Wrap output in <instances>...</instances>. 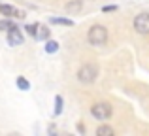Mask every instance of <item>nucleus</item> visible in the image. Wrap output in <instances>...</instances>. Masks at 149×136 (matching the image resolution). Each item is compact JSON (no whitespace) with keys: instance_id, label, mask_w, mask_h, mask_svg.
<instances>
[{"instance_id":"nucleus-15","label":"nucleus","mask_w":149,"mask_h":136,"mask_svg":"<svg viewBox=\"0 0 149 136\" xmlns=\"http://www.w3.org/2000/svg\"><path fill=\"white\" fill-rule=\"evenodd\" d=\"M15 27H17V25L11 23V21H0V30H6V32H8V30L15 29Z\"/></svg>"},{"instance_id":"nucleus-8","label":"nucleus","mask_w":149,"mask_h":136,"mask_svg":"<svg viewBox=\"0 0 149 136\" xmlns=\"http://www.w3.org/2000/svg\"><path fill=\"white\" fill-rule=\"evenodd\" d=\"M81 6H83V2H81V0H74V2H68V4H66V11H79Z\"/></svg>"},{"instance_id":"nucleus-4","label":"nucleus","mask_w":149,"mask_h":136,"mask_svg":"<svg viewBox=\"0 0 149 136\" xmlns=\"http://www.w3.org/2000/svg\"><path fill=\"white\" fill-rule=\"evenodd\" d=\"M134 30L140 34H149V13H138L136 15Z\"/></svg>"},{"instance_id":"nucleus-2","label":"nucleus","mask_w":149,"mask_h":136,"mask_svg":"<svg viewBox=\"0 0 149 136\" xmlns=\"http://www.w3.org/2000/svg\"><path fill=\"white\" fill-rule=\"evenodd\" d=\"M98 76V68L95 64H83L79 70H77V80L81 83H93Z\"/></svg>"},{"instance_id":"nucleus-12","label":"nucleus","mask_w":149,"mask_h":136,"mask_svg":"<svg viewBox=\"0 0 149 136\" xmlns=\"http://www.w3.org/2000/svg\"><path fill=\"white\" fill-rule=\"evenodd\" d=\"M17 87L21 89V91H29V89H30V83H29V81H26L23 76H19V77H17Z\"/></svg>"},{"instance_id":"nucleus-5","label":"nucleus","mask_w":149,"mask_h":136,"mask_svg":"<svg viewBox=\"0 0 149 136\" xmlns=\"http://www.w3.org/2000/svg\"><path fill=\"white\" fill-rule=\"evenodd\" d=\"M8 44L10 45H21L23 44V34H21V30L15 27V29H11V30H8Z\"/></svg>"},{"instance_id":"nucleus-3","label":"nucleus","mask_w":149,"mask_h":136,"mask_svg":"<svg viewBox=\"0 0 149 136\" xmlns=\"http://www.w3.org/2000/svg\"><path fill=\"white\" fill-rule=\"evenodd\" d=\"M91 114H93V117L104 121V119H108L109 115H111V106H109L108 102H98L91 108Z\"/></svg>"},{"instance_id":"nucleus-11","label":"nucleus","mask_w":149,"mask_h":136,"mask_svg":"<svg viewBox=\"0 0 149 136\" xmlns=\"http://www.w3.org/2000/svg\"><path fill=\"white\" fill-rule=\"evenodd\" d=\"M38 29H40V25H38V23H32V25H26V27H25V30H26V32H29L32 38H36Z\"/></svg>"},{"instance_id":"nucleus-1","label":"nucleus","mask_w":149,"mask_h":136,"mask_svg":"<svg viewBox=\"0 0 149 136\" xmlns=\"http://www.w3.org/2000/svg\"><path fill=\"white\" fill-rule=\"evenodd\" d=\"M87 40L91 45H104L108 42V29L102 25H95L89 29L87 32Z\"/></svg>"},{"instance_id":"nucleus-10","label":"nucleus","mask_w":149,"mask_h":136,"mask_svg":"<svg viewBox=\"0 0 149 136\" xmlns=\"http://www.w3.org/2000/svg\"><path fill=\"white\" fill-rule=\"evenodd\" d=\"M47 38H49L47 27H42V25H40V29H38V34H36V40H47Z\"/></svg>"},{"instance_id":"nucleus-14","label":"nucleus","mask_w":149,"mask_h":136,"mask_svg":"<svg viewBox=\"0 0 149 136\" xmlns=\"http://www.w3.org/2000/svg\"><path fill=\"white\" fill-rule=\"evenodd\" d=\"M62 112V96H55V115H61Z\"/></svg>"},{"instance_id":"nucleus-7","label":"nucleus","mask_w":149,"mask_h":136,"mask_svg":"<svg viewBox=\"0 0 149 136\" xmlns=\"http://www.w3.org/2000/svg\"><path fill=\"white\" fill-rule=\"evenodd\" d=\"M96 134H98V136H113L115 130H113L111 127H108V125H102V127L96 129Z\"/></svg>"},{"instance_id":"nucleus-9","label":"nucleus","mask_w":149,"mask_h":136,"mask_svg":"<svg viewBox=\"0 0 149 136\" xmlns=\"http://www.w3.org/2000/svg\"><path fill=\"white\" fill-rule=\"evenodd\" d=\"M51 23H53V25H66V27H72L74 25L72 19H64V17H53V19H51Z\"/></svg>"},{"instance_id":"nucleus-16","label":"nucleus","mask_w":149,"mask_h":136,"mask_svg":"<svg viewBox=\"0 0 149 136\" xmlns=\"http://www.w3.org/2000/svg\"><path fill=\"white\" fill-rule=\"evenodd\" d=\"M117 10V6H104L102 8V11H106V13H108V11H115Z\"/></svg>"},{"instance_id":"nucleus-13","label":"nucleus","mask_w":149,"mask_h":136,"mask_svg":"<svg viewBox=\"0 0 149 136\" xmlns=\"http://www.w3.org/2000/svg\"><path fill=\"white\" fill-rule=\"evenodd\" d=\"M58 49V44L57 42H53V40H45V51L47 53H55Z\"/></svg>"},{"instance_id":"nucleus-6","label":"nucleus","mask_w":149,"mask_h":136,"mask_svg":"<svg viewBox=\"0 0 149 136\" xmlns=\"http://www.w3.org/2000/svg\"><path fill=\"white\" fill-rule=\"evenodd\" d=\"M0 13L6 17H25L23 11H17L13 6H8V4H0Z\"/></svg>"}]
</instances>
